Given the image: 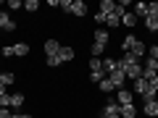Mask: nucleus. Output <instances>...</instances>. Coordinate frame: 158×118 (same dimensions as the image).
<instances>
[{
    "label": "nucleus",
    "mask_w": 158,
    "mask_h": 118,
    "mask_svg": "<svg viewBox=\"0 0 158 118\" xmlns=\"http://www.w3.org/2000/svg\"><path fill=\"white\" fill-rule=\"evenodd\" d=\"M6 6H8V8H6V11H8V13H11V11H19V8H24V3H21V0H8Z\"/></svg>",
    "instance_id": "nucleus-26"
},
{
    "label": "nucleus",
    "mask_w": 158,
    "mask_h": 118,
    "mask_svg": "<svg viewBox=\"0 0 158 118\" xmlns=\"http://www.w3.org/2000/svg\"><path fill=\"white\" fill-rule=\"evenodd\" d=\"M135 45H137V37H135V34H127V37L121 39V50H124V53H132V47H135Z\"/></svg>",
    "instance_id": "nucleus-13"
},
{
    "label": "nucleus",
    "mask_w": 158,
    "mask_h": 118,
    "mask_svg": "<svg viewBox=\"0 0 158 118\" xmlns=\"http://www.w3.org/2000/svg\"><path fill=\"white\" fill-rule=\"evenodd\" d=\"M24 100H27V97H24L21 92H16V95H11V108H13V110H19V108L24 105Z\"/></svg>",
    "instance_id": "nucleus-19"
},
{
    "label": "nucleus",
    "mask_w": 158,
    "mask_h": 118,
    "mask_svg": "<svg viewBox=\"0 0 158 118\" xmlns=\"http://www.w3.org/2000/svg\"><path fill=\"white\" fill-rule=\"evenodd\" d=\"M145 29L158 34V16H145Z\"/></svg>",
    "instance_id": "nucleus-16"
},
{
    "label": "nucleus",
    "mask_w": 158,
    "mask_h": 118,
    "mask_svg": "<svg viewBox=\"0 0 158 118\" xmlns=\"http://www.w3.org/2000/svg\"><path fill=\"white\" fill-rule=\"evenodd\" d=\"M132 13H135L137 18H145L148 16V3H135V11Z\"/></svg>",
    "instance_id": "nucleus-20"
},
{
    "label": "nucleus",
    "mask_w": 158,
    "mask_h": 118,
    "mask_svg": "<svg viewBox=\"0 0 158 118\" xmlns=\"http://www.w3.org/2000/svg\"><path fill=\"white\" fill-rule=\"evenodd\" d=\"M61 42L58 39H45V45H42V50H45V55L50 58V55H58V50H61Z\"/></svg>",
    "instance_id": "nucleus-7"
},
{
    "label": "nucleus",
    "mask_w": 158,
    "mask_h": 118,
    "mask_svg": "<svg viewBox=\"0 0 158 118\" xmlns=\"http://www.w3.org/2000/svg\"><path fill=\"white\" fill-rule=\"evenodd\" d=\"M48 66H50V68H58V66H61V61H58V55H50V58H48Z\"/></svg>",
    "instance_id": "nucleus-30"
},
{
    "label": "nucleus",
    "mask_w": 158,
    "mask_h": 118,
    "mask_svg": "<svg viewBox=\"0 0 158 118\" xmlns=\"http://www.w3.org/2000/svg\"><path fill=\"white\" fill-rule=\"evenodd\" d=\"M118 24H121V18H118L116 13H111V16H106V26H111V29H116Z\"/></svg>",
    "instance_id": "nucleus-24"
},
{
    "label": "nucleus",
    "mask_w": 158,
    "mask_h": 118,
    "mask_svg": "<svg viewBox=\"0 0 158 118\" xmlns=\"http://www.w3.org/2000/svg\"><path fill=\"white\" fill-rule=\"evenodd\" d=\"M0 55H6V58H13L16 53H13V45H6L3 50H0Z\"/></svg>",
    "instance_id": "nucleus-29"
},
{
    "label": "nucleus",
    "mask_w": 158,
    "mask_h": 118,
    "mask_svg": "<svg viewBox=\"0 0 158 118\" xmlns=\"http://www.w3.org/2000/svg\"><path fill=\"white\" fill-rule=\"evenodd\" d=\"M116 71V58H103V73H113Z\"/></svg>",
    "instance_id": "nucleus-17"
},
{
    "label": "nucleus",
    "mask_w": 158,
    "mask_h": 118,
    "mask_svg": "<svg viewBox=\"0 0 158 118\" xmlns=\"http://www.w3.org/2000/svg\"><path fill=\"white\" fill-rule=\"evenodd\" d=\"M40 8V0H27V3H24V11H29V13H34Z\"/></svg>",
    "instance_id": "nucleus-27"
},
{
    "label": "nucleus",
    "mask_w": 158,
    "mask_h": 118,
    "mask_svg": "<svg viewBox=\"0 0 158 118\" xmlns=\"http://www.w3.org/2000/svg\"><path fill=\"white\" fill-rule=\"evenodd\" d=\"M113 11H116V3H113V0H100V13L111 16Z\"/></svg>",
    "instance_id": "nucleus-14"
},
{
    "label": "nucleus",
    "mask_w": 158,
    "mask_h": 118,
    "mask_svg": "<svg viewBox=\"0 0 158 118\" xmlns=\"http://www.w3.org/2000/svg\"><path fill=\"white\" fill-rule=\"evenodd\" d=\"M108 79H111V84L116 87V89H124V81H127V73L124 71H113V73H108Z\"/></svg>",
    "instance_id": "nucleus-6"
},
{
    "label": "nucleus",
    "mask_w": 158,
    "mask_h": 118,
    "mask_svg": "<svg viewBox=\"0 0 158 118\" xmlns=\"http://www.w3.org/2000/svg\"><path fill=\"white\" fill-rule=\"evenodd\" d=\"M98 87H100V92H103V95H108V92H116V87H113L111 84V79H103V81H100V84H98Z\"/></svg>",
    "instance_id": "nucleus-22"
},
{
    "label": "nucleus",
    "mask_w": 158,
    "mask_h": 118,
    "mask_svg": "<svg viewBox=\"0 0 158 118\" xmlns=\"http://www.w3.org/2000/svg\"><path fill=\"white\" fill-rule=\"evenodd\" d=\"M13 118H32L29 113H13Z\"/></svg>",
    "instance_id": "nucleus-35"
},
{
    "label": "nucleus",
    "mask_w": 158,
    "mask_h": 118,
    "mask_svg": "<svg viewBox=\"0 0 158 118\" xmlns=\"http://www.w3.org/2000/svg\"><path fill=\"white\" fill-rule=\"evenodd\" d=\"M135 116H137L135 105H121V118H135Z\"/></svg>",
    "instance_id": "nucleus-23"
},
{
    "label": "nucleus",
    "mask_w": 158,
    "mask_h": 118,
    "mask_svg": "<svg viewBox=\"0 0 158 118\" xmlns=\"http://www.w3.org/2000/svg\"><path fill=\"white\" fill-rule=\"evenodd\" d=\"M116 102H118V105H135V92L116 89Z\"/></svg>",
    "instance_id": "nucleus-4"
},
{
    "label": "nucleus",
    "mask_w": 158,
    "mask_h": 118,
    "mask_svg": "<svg viewBox=\"0 0 158 118\" xmlns=\"http://www.w3.org/2000/svg\"><path fill=\"white\" fill-rule=\"evenodd\" d=\"M142 113H145L148 118H156V116H158V97H153V100H145V102H142Z\"/></svg>",
    "instance_id": "nucleus-5"
},
{
    "label": "nucleus",
    "mask_w": 158,
    "mask_h": 118,
    "mask_svg": "<svg viewBox=\"0 0 158 118\" xmlns=\"http://www.w3.org/2000/svg\"><path fill=\"white\" fill-rule=\"evenodd\" d=\"M0 81H3L6 87H11L13 81H16V73H13V71H3V73H0Z\"/></svg>",
    "instance_id": "nucleus-21"
},
{
    "label": "nucleus",
    "mask_w": 158,
    "mask_h": 118,
    "mask_svg": "<svg viewBox=\"0 0 158 118\" xmlns=\"http://www.w3.org/2000/svg\"><path fill=\"white\" fill-rule=\"evenodd\" d=\"M100 118H121V105L116 100H108L106 108H103V116Z\"/></svg>",
    "instance_id": "nucleus-2"
},
{
    "label": "nucleus",
    "mask_w": 158,
    "mask_h": 118,
    "mask_svg": "<svg viewBox=\"0 0 158 118\" xmlns=\"http://www.w3.org/2000/svg\"><path fill=\"white\" fill-rule=\"evenodd\" d=\"M0 29L3 32H16V21L11 18L8 11H0Z\"/></svg>",
    "instance_id": "nucleus-3"
},
{
    "label": "nucleus",
    "mask_w": 158,
    "mask_h": 118,
    "mask_svg": "<svg viewBox=\"0 0 158 118\" xmlns=\"http://www.w3.org/2000/svg\"><path fill=\"white\" fill-rule=\"evenodd\" d=\"M92 39H95V45H108V39H111V34H108V29H95V34H92Z\"/></svg>",
    "instance_id": "nucleus-9"
},
{
    "label": "nucleus",
    "mask_w": 158,
    "mask_h": 118,
    "mask_svg": "<svg viewBox=\"0 0 158 118\" xmlns=\"http://www.w3.org/2000/svg\"><path fill=\"white\" fill-rule=\"evenodd\" d=\"M71 13L79 16V18L87 16V3H85V0H74V3H71Z\"/></svg>",
    "instance_id": "nucleus-11"
},
{
    "label": "nucleus",
    "mask_w": 158,
    "mask_h": 118,
    "mask_svg": "<svg viewBox=\"0 0 158 118\" xmlns=\"http://www.w3.org/2000/svg\"><path fill=\"white\" fill-rule=\"evenodd\" d=\"M103 50H106L103 45H95V42L90 45V55H92V58H100V55H103Z\"/></svg>",
    "instance_id": "nucleus-25"
},
{
    "label": "nucleus",
    "mask_w": 158,
    "mask_h": 118,
    "mask_svg": "<svg viewBox=\"0 0 158 118\" xmlns=\"http://www.w3.org/2000/svg\"><path fill=\"white\" fill-rule=\"evenodd\" d=\"M71 3H74V0H58V8L66 11V13H71Z\"/></svg>",
    "instance_id": "nucleus-28"
},
{
    "label": "nucleus",
    "mask_w": 158,
    "mask_h": 118,
    "mask_svg": "<svg viewBox=\"0 0 158 118\" xmlns=\"http://www.w3.org/2000/svg\"><path fill=\"white\" fill-rule=\"evenodd\" d=\"M137 21H140V18H137V16H135L132 11H127L124 16H121V24H124L127 29H135V26H137Z\"/></svg>",
    "instance_id": "nucleus-12"
},
{
    "label": "nucleus",
    "mask_w": 158,
    "mask_h": 118,
    "mask_svg": "<svg viewBox=\"0 0 158 118\" xmlns=\"http://www.w3.org/2000/svg\"><path fill=\"white\" fill-rule=\"evenodd\" d=\"M103 79H106V76H103V73H90V81H92V84H100Z\"/></svg>",
    "instance_id": "nucleus-31"
},
{
    "label": "nucleus",
    "mask_w": 158,
    "mask_h": 118,
    "mask_svg": "<svg viewBox=\"0 0 158 118\" xmlns=\"http://www.w3.org/2000/svg\"><path fill=\"white\" fill-rule=\"evenodd\" d=\"M95 21H98V24H106V13L98 11V13H95Z\"/></svg>",
    "instance_id": "nucleus-33"
},
{
    "label": "nucleus",
    "mask_w": 158,
    "mask_h": 118,
    "mask_svg": "<svg viewBox=\"0 0 158 118\" xmlns=\"http://www.w3.org/2000/svg\"><path fill=\"white\" fill-rule=\"evenodd\" d=\"M0 108H3V102H0Z\"/></svg>",
    "instance_id": "nucleus-36"
},
{
    "label": "nucleus",
    "mask_w": 158,
    "mask_h": 118,
    "mask_svg": "<svg viewBox=\"0 0 158 118\" xmlns=\"http://www.w3.org/2000/svg\"><path fill=\"white\" fill-rule=\"evenodd\" d=\"M0 118H13L11 108H0Z\"/></svg>",
    "instance_id": "nucleus-32"
},
{
    "label": "nucleus",
    "mask_w": 158,
    "mask_h": 118,
    "mask_svg": "<svg viewBox=\"0 0 158 118\" xmlns=\"http://www.w3.org/2000/svg\"><path fill=\"white\" fill-rule=\"evenodd\" d=\"M13 53H16L19 58L29 55V45H27V42H16V45H13Z\"/></svg>",
    "instance_id": "nucleus-18"
},
{
    "label": "nucleus",
    "mask_w": 158,
    "mask_h": 118,
    "mask_svg": "<svg viewBox=\"0 0 158 118\" xmlns=\"http://www.w3.org/2000/svg\"><path fill=\"white\" fill-rule=\"evenodd\" d=\"M74 55H77V53H74V47H71V45H63L61 50H58V61H61V63H71V61H74Z\"/></svg>",
    "instance_id": "nucleus-8"
},
{
    "label": "nucleus",
    "mask_w": 158,
    "mask_h": 118,
    "mask_svg": "<svg viewBox=\"0 0 158 118\" xmlns=\"http://www.w3.org/2000/svg\"><path fill=\"white\" fill-rule=\"evenodd\" d=\"M116 68H118V71H124L127 79H132V81L142 76V63L137 61L132 53H121V58H116Z\"/></svg>",
    "instance_id": "nucleus-1"
},
{
    "label": "nucleus",
    "mask_w": 158,
    "mask_h": 118,
    "mask_svg": "<svg viewBox=\"0 0 158 118\" xmlns=\"http://www.w3.org/2000/svg\"><path fill=\"white\" fill-rule=\"evenodd\" d=\"M90 73H103V61L100 58H90ZM106 76V73H103Z\"/></svg>",
    "instance_id": "nucleus-15"
},
{
    "label": "nucleus",
    "mask_w": 158,
    "mask_h": 118,
    "mask_svg": "<svg viewBox=\"0 0 158 118\" xmlns=\"http://www.w3.org/2000/svg\"><path fill=\"white\" fill-rule=\"evenodd\" d=\"M132 55H135L137 61H142V58H148V45L142 42V39H137V45L132 47Z\"/></svg>",
    "instance_id": "nucleus-10"
},
{
    "label": "nucleus",
    "mask_w": 158,
    "mask_h": 118,
    "mask_svg": "<svg viewBox=\"0 0 158 118\" xmlns=\"http://www.w3.org/2000/svg\"><path fill=\"white\" fill-rule=\"evenodd\" d=\"M116 6H118V8H121V11H127V8H129V6H132V3H129V0H121V3H116Z\"/></svg>",
    "instance_id": "nucleus-34"
}]
</instances>
